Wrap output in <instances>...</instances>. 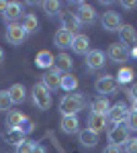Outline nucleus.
Masks as SVG:
<instances>
[{"label": "nucleus", "mask_w": 137, "mask_h": 153, "mask_svg": "<svg viewBox=\"0 0 137 153\" xmlns=\"http://www.w3.org/2000/svg\"><path fill=\"white\" fill-rule=\"evenodd\" d=\"M25 120V114L21 110H8V114H6V125L10 127V129H19V125Z\"/></svg>", "instance_id": "393cba45"}, {"label": "nucleus", "mask_w": 137, "mask_h": 153, "mask_svg": "<svg viewBox=\"0 0 137 153\" xmlns=\"http://www.w3.org/2000/svg\"><path fill=\"white\" fill-rule=\"evenodd\" d=\"M127 96L131 98V102H135V100H137V84H133V86L127 90Z\"/></svg>", "instance_id": "f704fd0d"}, {"label": "nucleus", "mask_w": 137, "mask_h": 153, "mask_svg": "<svg viewBox=\"0 0 137 153\" xmlns=\"http://www.w3.org/2000/svg\"><path fill=\"white\" fill-rule=\"evenodd\" d=\"M10 106H12V100L8 96V90H0V110L6 112V110H10Z\"/></svg>", "instance_id": "c85d7f7f"}, {"label": "nucleus", "mask_w": 137, "mask_h": 153, "mask_svg": "<svg viewBox=\"0 0 137 153\" xmlns=\"http://www.w3.org/2000/svg\"><path fill=\"white\" fill-rule=\"evenodd\" d=\"M25 135L23 131H19V129H10L8 133H6V141L10 143V145H21V143L25 141Z\"/></svg>", "instance_id": "bb28decb"}, {"label": "nucleus", "mask_w": 137, "mask_h": 153, "mask_svg": "<svg viewBox=\"0 0 137 153\" xmlns=\"http://www.w3.org/2000/svg\"><path fill=\"white\" fill-rule=\"evenodd\" d=\"M59 127H61V131L66 133V135H74V133H80V120H78V117H61V120H59Z\"/></svg>", "instance_id": "dca6fc26"}, {"label": "nucleus", "mask_w": 137, "mask_h": 153, "mask_svg": "<svg viewBox=\"0 0 137 153\" xmlns=\"http://www.w3.org/2000/svg\"><path fill=\"white\" fill-rule=\"evenodd\" d=\"M119 37H121V45H125L127 49L137 45V31L131 27V25H121Z\"/></svg>", "instance_id": "1a4fd4ad"}, {"label": "nucleus", "mask_w": 137, "mask_h": 153, "mask_svg": "<svg viewBox=\"0 0 137 153\" xmlns=\"http://www.w3.org/2000/svg\"><path fill=\"white\" fill-rule=\"evenodd\" d=\"M2 61H4V49L0 47V63H2Z\"/></svg>", "instance_id": "a19ab883"}, {"label": "nucleus", "mask_w": 137, "mask_h": 153, "mask_svg": "<svg viewBox=\"0 0 137 153\" xmlns=\"http://www.w3.org/2000/svg\"><path fill=\"white\" fill-rule=\"evenodd\" d=\"M21 14H23V6H21V2H8V8H6L4 19L10 21V25H12L16 19H21Z\"/></svg>", "instance_id": "4be33fe9"}, {"label": "nucleus", "mask_w": 137, "mask_h": 153, "mask_svg": "<svg viewBox=\"0 0 137 153\" xmlns=\"http://www.w3.org/2000/svg\"><path fill=\"white\" fill-rule=\"evenodd\" d=\"M127 141H129V129L125 125H115L109 129V143L111 145L121 147V145H127Z\"/></svg>", "instance_id": "39448f33"}, {"label": "nucleus", "mask_w": 137, "mask_h": 153, "mask_svg": "<svg viewBox=\"0 0 137 153\" xmlns=\"http://www.w3.org/2000/svg\"><path fill=\"white\" fill-rule=\"evenodd\" d=\"M86 129L92 131V133H100V131H104V127H106V117L104 114H96V112H90L88 114V118H86Z\"/></svg>", "instance_id": "ddd939ff"}, {"label": "nucleus", "mask_w": 137, "mask_h": 153, "mask_svg": "<svg viewBox=\"0 0 137 153\" xmlns=\"http://www.w3.org/2000/svg\"><path fill=\"white\" fill-rule=\"evenodd\" d=\"M129 108H127L125 102H117V104L111 106V110H109V114H106V120H111L113 125H123L127 123V117H129Z\"/></svg>", "instance_id": "20e7f679"}, {"label": "nucleus", "mask_w": 137, "mask_h": 153, "mask_svg": "<svg viewBox=\"0 0 137 153\" xmlns=\"http://www.w3.org/2000/svg\"><path fill=\"white\" fill-rule=\"evenodd\" d=\"M123 8H137V2H121Z\"/></svg>", "instance_id": "4c0bfd02"}, {"label": "nucleus", "mask_w": 137, "mask_h": 153, "mask_svg": "<svg viewBox=\"0 0 137 153\" xmlns=\"http://www.w3.org/2000/svg\"><path fill=\"white\" fill-rule=\"evenodd\" d=\"M74 14L80 21V25H92L96 21V10L92 8L90 4H86V2H80L78 4V10L74 12Z\"/></svg>", "instance_id": "6e6552de"}, {"label": "nucleus", "mask_w": 137, "mask_h": 153, "mask_svg": "<svg viewBox=\"0 0 137 153\" xmlns=\"http://www.w3.org/2000/svg\"><path fill=\"white\" fill-rule=\"evenodd\" d=\"M41 6H43V10H45L47 14H55V12L59 10V2H57V0H45Z\"/></svg>", "instance_id": "c756f323"}, {"label": "nucleus", "mask_w": 137, "mask_h": 153, "mask_svg": "<svg viewBox=\"0 0 137 153\" xmlns=\"http://www.w3.org/2000/svg\"><path fill=\"white\" fill-rule=\"evenodd\" d=\"M125 127L129 131H137V112H129V117H127V123H125Z\"/></svg>", "instance_id": "473e14b6"}, {"label": "nucleus", "mask_w": 137, "mask_h": 153, "mask_svg": "<svg viewBox=\"0 0 137 153\" xmlns=\"http://www.w3.org/2000/svg\"><path fill=\"white\" fill-rule=\"evenodd\" d=\"M131 110H133V112H137V100L133 102V104H131Z\"/></svg>", "instance_id": "79ce46f5"}, {"label": "nucleus", "mask_w": 137, "mask_h": 153, "mask_svg": "<svg viewBox=\"0 0 137 153\" xmlns=\"http://www.w3.org/2000/svg\"><path fill=\"white\" fill-rule=\"evenodd\" d=\"M6 8H8V2L0 0V14H6Z\"/></svg>", "instance_id": "e433bc0d"}, {"label": "nucleus", "mask_w": 137, "mask_h": 153, "mask_svg": "<svg viewBox=\"0 0 137 153\" xmlns=\"http://www.w3.org/2000/svg\"><path fill=\"white\" fill-rule=\"evenodd\" d=\"M133 70L131 68H127V65H123V68H119V74H117V82L119 84H129L131 80H133Z\"/></svg>", "instance_id": "cd10ccee"}, {"label": "nucleus", "mask_w": 137, "mask_h": 153, "mask_svg": "<svg viewBox=\"0 0 137 153\" xmlns=\"http://www.w3.org/2000/svg\"><path fill=\"white\" fill-rule=\"evenodd\" d=\"M21 27L27 31V35H29V33H35V31L39 29V21H37V16H35L33 12H27V14L23 16V23H21Z\"/></svg>", "instance_id": "5701e85b"}, {"label": "nucleus", "mask_w": 137, "mask_h": 153, "mask_svg": "<svg viewBox=\"0 0 137 153\" xmlns=\"http://www.w3.org/2000/svg\"><path fill=\"white\" fill-rule=\"evenodd\" d=\"M72 49H74V53H78V55H88L90 53V39L86 35H76L74 37V41H72Z\"/></svg>", "instance_id": "4468645a"}, {"label": "nucleus", "mask_w": 137, "mask_h": 153, "mask_svg": "<svg viewBox=\"0 0 137 153\" xmlns=\"http://www.w3.org/2000/svg\"><path fill=\"white\" fill-rule=\"evenodd\" d=\"M25 39H27V31L19 23H12L6 27V41L10 45H21Z\"/></svg>", "instance_id": "0eeeda50"}, {"label": "nucleus", "mask_w": 137, "mask_h": 153, "mask_svg": "<svg viewBox=\"0 0 137 153\" xmlns=\"http://www.w3.org/2000/svg\"><path fill=\"white\" fill-rule=\"evenodd\" d=\"M61 78H64V74L57 70V68H51V70H47L45 74H43L41 84L45 86L49 92H53V90H57V88H61Z\"/></svg>", "instance_id": "423d86ee"}, {"label": "nucleus", "mask_w": 137, "mask_h": 153, "mask_svg": "<svg viewBox=\"0 0 137 153\" xmlns=\"http://www.w3.org/2000/svg\"><path fill=\"white\" fill-rule=\"evenodd\" d=\"M103 153H121V147H117V145H106Z\"/></svg>", "instance_id": "c9c22d12"}, {"label": "nucleus", "mask_w": 137, "mask_h": 153, "mask_svg": "<svg viewBox=\"0 0 137 153\" xmlns=\"http://www.w3.org/2000/svg\"><path fill=\"white\" fill-rule=\"evenodd\" d=\"M94 88H96V92L103 96V98H106V96L115 94L117 90H119V82H117V78H113V76H100L98 80H96V84H94Z\"/></svg>", "instance_id": "7ed1b4c3"}, {"label": "nucleus", "mask_w": 137, "mask_h": 153, "mask_svg": "<svg viewBox=\"0 0 137 153\" xmlns=\"http://www.w3.org/2000/svg\"><path fill=\"white\" fill-rule=\"evenodd\" d=\"M121 16H119V12L115 10H106L103 14V29L106 31H119L121 29Z\"/></svg>", "instance_id": "f8f14e48"}, {"label": "nucleus", "mask_w": 137, "mask_h": 153, "mask_svg": "<svg viewBox=\"0 0 137 153\" xmlns=\"http://www.w3.org/2000/svg\"><path fill=\"white\" fill-rule=\"evenodd\" d=\"M61 29H66L70 33H76V31L80 29V21L76 19L74 12H64V14H61Z\"/></svg>", "instance_id": "6ab92c4d"}, {"label": "nucleus", "mask_w": 137, "mask_h": 153, "mask_svg": "<svg viewBox=\"0 0 137 153\" xmlns=\"http://www.w3.org/2000/svg\"><path fill=\"white\" fill-rule=\"evenodd\" d=\"M8 96H10L12 104H23L25 98H27V88L23 84H12L8 88Z\"/></svg>", "instance_id": "a211bd4d"}, {"label": "nucleus", "mask_w": 137, "mask_h": 153, "mask_svg": "<svg viewBox=\"0 0 137 153\" xmlns=\"http://www.w3.org/2000/svg\"><path fill=\"white\" fill-rule=\"evenodd\" d=\"M76 88H78V78L74 74H64V78H61V90H66L68 94H72V92H76Z\"/></svg>", "instance_id": "b1692460"}, {"label": "nucleus", "mask_w": 137, "mask_h": 153, "mask_svg": "<svg viewBox=\"0 0 137 153\" xmlns=\"http://www.w3.org/2000/svg\"><path fill=\"white\" fill-rule=\"evenodd\" d=\"M31 96H33L35 106H39V110H49L51 104H53L51 92L47 90L43 84H35L33 88H31Z\"/></svg>", "instance_id": "f03ea898"}, {"label": "nucleus", "mask_w": 137, "mask_h": 153, "mask_svg": "<svg viewBox=\"0 0 137 153\" xmlns=\"http://www.w3.org/2000/svg\"><path fill=\"white\" fill-rule=\"evenodd\" d=\"M103 65H104V53L100 49H90V53L86 55V68L96 71V70H100Z\"/></svg>", "instance_id": "9b49d317"}, {"label": "nucleus", "mask_w": 137, "mask_h": 153, "mask_svg": "<svg viewBox=\"0 0 137 153\" xmlns=\"http://www.w3.org/2000/svg\"><path fill=\"white\" fill-rule=\"evenodd\" d=\"M125 153H137V139H129V141H127Z\"/></svg>", "instance_id": "72a5a7b5"}, {"label": "nucleus", "mask_w": 137, "mask_h": 153, "mask_svg": "<svg viewBox=\"0 0 137 153\" xmlns=\"http://www.w3.org/2000/svg\"><path fill=\"white\" fill-rule=\"evenodd\" d=\"M109 110H111V104H109V100L106 98H96L94 102H92V112H96V114H109Z\"/></svg>", "instance_id": "a878e982"}, {"label": "nucleus", "mask_w": 137, "mask_h": 153, "mask_svg": "<svg viewBox=\"0 0 137 153\" xmlns=\"http://www.w3.org/2000/svg\"><path fill=\"white\" fill-rule=\"evenodd\" d=\"M106 55L111 61H117V63H121V61H127L129 59V49L125 45H121V43H113L109 51H106Z\"/></svg>", "instance_id": "9d476101"}, {"label": "nucleus", "mask_w": 137, "mask_h": 153, "mask_svg": "<svg viewBox=\"0 0 137 153\" xmlns=\"http://www.w3.org/2000/svg\"><path fill=\"white\" fill-rule=\"evenodd\" d=\"M129 55H131V57H135V59H137V45H135V47H133V49H131V51H129Z\"/></svg>", "instance_id": "ea45409f"}, {"label": "nucleus", "mask_w": 137, "mask_h": 153, "mask_svg": "<svg viewBox=\"0 0 137 153\" xmlns=\"http://www.w3.org/2000/svg\"><path fill=\"white\" fill-rule=\"evenodd\" d=\"M78 139H80V143L84 147H94V145L98 143V133H92V131L84 129V131L78 133Z\"/></svg>", "instance_id": "412c9836"}, {"label": "nucleus", "mask_w": 137, "mask_h": 153, "mask_svg": "<svg viewBox=\"0 0 137 153\" xmlns=\"http://www.w3.org/2000/svg\"><path fill=\"white\" fill-rule=\"evenodd\" d=\"M74 33H70V31H66V29H59L55 33V37H53V43H55L59 49H66V47H72V41H74Z\"/></svg>", "instance_id": "f3484780"}, {"label": "nucleus", "mask_w": 137, "mask_h": 153, "mask_svg": "<svg viewBox=\"0 0 137 153\" xmlns=\"http://www.w3.org/2000/svg\"><path fill=\"white\" fill-rule=\"evenodd\" d=\"M33 153H45V147H43V145H37V143H35Z\"/></svg>", "instance_id": "58836bf2"}, {"label": "nucleus", "mask_w": 137, "mask_h": 153, "mask_svg": "<svg viewBox=\"0 0 137 153\" xmlns=\"http://www.w3.org/2000/svg\"><path fill=\"white\" fill-rule=\"evenodd\" d=\"M53 68H57L61 74H70L72 68H74V61H72V57H70L68 53H59L55 57V65Z\"/></svg>", "instance_id": "aec40b11"}, {"label": "nucleus", "mask_w": 137, "mask_h": 153, "mask_svg": "<svg viewBox=\"0 0 137 153\" xmlns=\"http://www.w3.org/2000/svg\"><path fill=\"white\" fill-rule=\"evenodd\" d=\"M35 65H37V68H43V70H51V68L55 65V57H53V53L47 51V49L39 51V53L35 55Z\"/></svg>", "instance_id": "2eb2a0df"}, {"label": "nucleus", "mask_w": 137, "mask_h": 153, "mask_svg": "<svg viewBox=\"0 0 137 153\" xmlns=\"http://www.w3.org/2000/svg\"><path fill=\"white\" fill-rule=\"evenodd\" d=\"M33 147H35V141L25 139L21 145H16V153H33Z\"/></svg>", "instance_id": "7c9ffc66"}, {"label": "nucleus", "mask_w": 137, "mask_h": 153, "mask_svg": "<svg viewBox=\"0 0 137 153\" xmlns=\"http://www.w3.org/2000/svg\"><path fill=\"white\" fill-rule=\"evenodd\" d=\"M33 129H35V123L31 120L29 117H25V120L19 125V131H23L25 135H29V133H33Z\"/></svg>", "instance_id": "2f4dec72"}, {"label": "nucleus", "mask_w": 137, "mask_h": 153, "mask_svg": "<svg viewBox=\"0 0 137 153\" xmlns=\"http://www.w3.org/2000/svg\"><path fill=\"white\" fill-rule=\"evenodd\" d=\"M86 106V98L80 92H72V94L61 96L59 100V110H61V117H76L82 108Z\"/></svg>", "instance_id": "f257e3e1"}]
</instances>
